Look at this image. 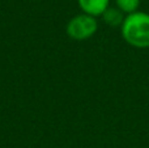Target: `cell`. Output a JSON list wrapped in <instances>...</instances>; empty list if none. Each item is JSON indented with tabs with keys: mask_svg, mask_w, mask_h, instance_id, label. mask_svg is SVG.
Returning <instances> with one entry per match:
<instances>
[{
	"mask_svg": "<svg viewBox=\"0 0 149 148\" xmlns=\"http://www.w3.org/2000/svg\"><path fill=\"white\" fill-rule=\"evenodd\" d=\"M123 39L135 49H149V13L137 10L127 15L120 26Z\"/></svg>",
	"mask_w": 149,
	"mask_h": 148,
	"instance_id": "1",
	"label": "cell"
},
{
	"mask_svg": "<svg viewBox=\"0 0 149 148\" xmlns=\"http://www.w3.org/2000/svg\"><path fill=\"white\" fill-rule=\"evenodd\" d=\"M98 30V21L97 17L89 16L86 13H80V15L72 17L67 24L68 37L74 41H85L89 39L97 33Z\"/></svg>",
	"mask_w": 149,
	"mask_h": 148,
	"instance_id": "2",
	"label": "cell"
},
{
	"mask_svg": "<svg viewBox=\"0 0 149 148\" xmlns=\"http://www.w3.org/2000/svg\"><path fill=\"white\" fill-rule=\"evenodd\" d=\"M82 13L93 17L102 16L103 12L110 7V0H77Z\"/></svg>",
	"mask_w": 149,
	"mask_h": 148,
	"instance_id": "3",
	"label": "cell"
},
{
	"mask_svg": "<svg viewBox=\"0 0 149 148\" xmlns=\"http://www.w3.org/2000/svg\"><path fill=\"white\" fill-rule=\"evenodd\" d=\"M101 17H102L103 22H105L106 25L115 28V26H122L126 15H124L123 12H120L116 7H109L107 9L103 12V15L101 16Z\"/></svg>",
	"mask_w": 149,
	"mask_h": 148,
	"instance_id": "4",
	"label": "cell"
},
{
	"mask_svg": "<svg viewBox=\"0 0 149 148\" xmlns=\"http://www.w3.org/2000/svg\"><path fill=\"white\" fill-rule=\"evenodd\" d=\"M141 0H115V7L124 15H131L139 10Z\"/></svg>",
	"mask_w": 149,
	"mask_h": 148,
	"instance_id": "5",
	"label": "cell"
}]
</instances>
